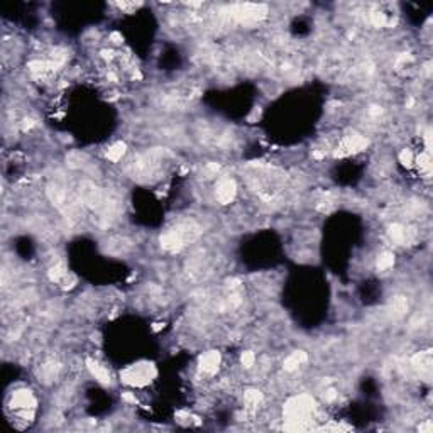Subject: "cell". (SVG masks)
Segmentation results:
<instances>
[{"mask_svg": "<svg viewBox=\"0 0 433 433\" xmlns=\"http://www.w3.org/2000/svg\"><path fill=\"white\" fill-rule=\"evenodd\" d=\"M393 264H394V256L391 252H382L377 259V269H381V271L393 268Z\"/></svg>", "mask_w": 433, "mask_h": 433, "instance_id": "52a82bcc", "label": "cell"}, {"mask_svg": "<svg viewBox=\"0 0 433 433\" xmlns=\"http://www.w3.org/2000/svg\"><path fill=\"white\" fill-rule=\"evenodd\" d=\"M235 183L229 180V178H225V180H220L219 185H216V200H219L220 203H230L232 200H234L235 197Z\"/></svg>", "mask_w": 433, "mask_h": 433, "instance_id": "7a4b0ae2", "label": "cell"}, {"mask_svg": "<svg viewBox=\"0 0 433 433\" xmlns=\"http://www.w3.org/2000/svg\"><path fill=\"white\" fill-rule=\"evenodd\" d=\"M36 406V399L29 391H15L12 396V408L19 411H32Z\"/></svg>", "mask_w": 433, "mask_h": 433, "instance_id": "3957f363", "label": "cell"}, {"mask_svg": "<svg viewBox=\"0 0 433 433\" xmlns=\"http://www.w3.org/2000/svg\"><path fill=\"white\" fill-rule=\"evenodd\" d=\"M303 362H306V354H305V352H301V350H296V352H293V354L288 357V359L284 360L283 367H284V371L291 372V371L298 369V367H300Z\"/></svg>", "mask_w": 433, "mask_h": 433, "instance_id": "8992f818", "label": "cell"}, {"mask_svg": "<svg viewBox=\"0 0 433 433\" xmlns=\"http://www.w3.org/2000/svg\"><path fill=\"white\" fill-rule=\"evenodd\" d=\"M240 360H242V366H244V367L251 369V367L254 366V362H256V355H254V352H244Z\"/></svg>", "mask_w": 433, "mask_h": 433, "instance_id": "9c48e42d", "label": "cell"}, {"mask_svg": "<svg viewBox=\"0 0 433 433\" xmlns=\"http://www.w3.org/2000/svg\"><path fill=\"white\" fill-rule=\"evenodd\" d=\"M154 374V367L153 366H135V367H129L122 372L124 381L129 384H144L148 382L151 376Z\"/></svg>", "mask_w": 433, "mask_h": 433, "instance_id": "6da1fadb", "label": "cell"}, {"mask_svg": "<svg viewBox=\"0 0 433 433\" xmlns=\"http://www.w3.org/2000/svg\"><path fill=\"white\" fill-rule=\"evenodd\" d=\"M124 153H126V146H124L122 142H118L115 146H112V148L107 151V158L110 161H118L124 156Z\"/></svg>", "mask_w": 433, "mask_h": 433, "instance_id": "ba28073f", "label": "cell"}, {"mask_svg": "<svg viewBox=\"0 0 433 433\" xmlns=\"http://www.w3.org/2000/svg\"><path fill=\"white\" fill-rule=\"evenodd\" d=\"M219 364H220V355L219 352H207L202 359H200V367H202L203 372H207V374H213V372H216V369H219Z\"/></svg>", "mask_w": 433, "mask_h": 433, "instance_id": "277c9868", "label": "cell"}, {"mask_svg": "<svg viewBox=\"0 0 433 433\" xmlns=\"http://www.w3.org/2000/svg\"><path fill=\"white\" fill-rule=\"evenodd\" d=\"M86 364H88V369H90L91 374L95 376L97 381L102 382V384H108V382H110V374H108V371L105 369V367H102L99 362L88 359V360H86Z\"/></svg>", "mask_w": 433, "mask_h": 433, "instance_id": "5b68a950", "label": "cell"}, {"mask_svg": "<svg viewBox=\"0 0 433 433\" xmlns=\"http://www.w3.org/2000/svg\"><path fill=\"white\" fill-rule=\"evenodd\" d=\"M399 159H401V162H403V164H406V166L413 164V161H415L413 154H411L410 149H403V153L399 154Z\"/></svg>", "mask_w": 433, "mask_h": 433, "instance_id": "30bf717a", "label": "cell"}]
</instances>
